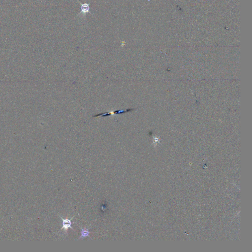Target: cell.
Segmentation results:
<instances>
[{"label":"cell","mask_w":252,"mask_h":252,"mask_svg":"<svg viewBox=\"0 0 252 252\" xmlns=\"http://www.w3.org/2000/svg\"><path fill=\"white\" fill-rule=\"evenodd\" d=\"M60 218L62 219V220H63V227L61 228V230L64 229V230L67 232L69 228H70L72 229H73L72 227H71V225H72L71 220L74 218V217H72L70 220L67 219L65 220V219H63L61 217H60Z\"/></svg>","instance_id":"obj_2"},{"label":"cell","mask_w":252,"mask_h":252,"mask_svg":"<svg viewBox=\"0 0 252 252\" xmlns=\"http://www.w3.org/2000/svg\"><path fill=\"white\" fill-rule=\"evenodd\" d=\"M81 236H80V239L83 238L84 237L89 236V234H90V232H89V230L87 229L81 228Z\"/></svg>","instance_id":"obj_4"},{"label":"cell","mask_w":252,"mask_h":252,"mask_svg":"<svg viewBox=\"0 0 252 252\" xmlns=\"http://www.w3.org/2000/svg\"><path fill=\"white\" fill-rule=\"evenodd\" d=\"M81 5V12L80 14H82L83 15L88 13L90 10V7L88 3H80Z\"/></svg>","instance_id":"obj_3"},{"label":"cell","mask_w":252,"mask_h":252,"mask_svg":"<svg viewBox=\"0 0 252 252\" xmlns=\"http://www.w3.org/2000/svg\"><path fill=\"white\" fill-rule=\"evenodd\" d=\"M132 109H128V110H125V111H124V110H118V111H111V112H109V113H106L99 114H98V115H95L94 117H99V116L107 117V116H109L113 115V114H114L123 113H125V112H129V111H132Z\"/></svg>","instance_id":"obj_1"}]
</instances>
